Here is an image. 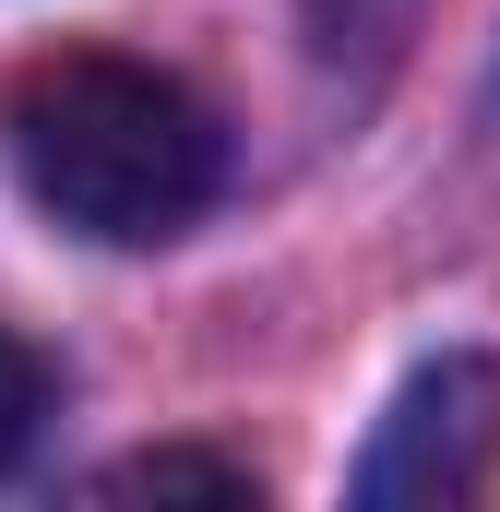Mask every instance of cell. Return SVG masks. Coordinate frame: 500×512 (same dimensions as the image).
<instances>
[{
  "label": "cell",
  "instance_id": "6da1fadb",
  "mask_svg": "<svg viewBox=\"0 0 500 512\" xmlns=\"http://www.w3.org/2000/svg\"><path fill=\"white\" fill-rule=\"evenodd\" d=\"M0 143H12V179L36 191V215H60L96 251H155V239L203 227L227 191V120L131 48L24 60L0 84Z\"/></svg>",
  "mask_w": 500,
  "mask_h": 512
},
{
  "label": "cell",
  "instance_id": "7a4b0ae2",
  "mask_svg": "<svg viewBox=\"0 0 500 512\" xmlns=\"http://www.w3.org/2000/svg\"><path fill=\"white\" fill-rule=\"evenodd\" d=\"M489 477H500V358L453 346L381 405L346 489L370 512H465V501H489Z\"/></svg>",
  "mask_w": 500,
  "mask_h": 512
},
{
  "label": "cell",
  "instance_id": "3957f363",
  "mask_svg": "<svg viewBox=\"0 0 500 512\" xmlns=\"http://www.w3.org/2000/svg\"><path fill=\"white\" fill-rule=\"evenodd\" d=\"M298 12H310V60H322L346 96H381L429 0H298Z\"/></svg>",
  "mask_w": 500,
  "mask_h": 512
},
{
  "label": "cell",
  "instance_id": "277c9868",
  "mask_svg": "<svg viewBox=\"0 0 500 512\" xmlns=\"http://www.w3.org/2000/svg\"><path fill=\"white\" fill-rule=\"evenodd\" d=\"M96 501H262V489L227 453H131V465L96 477Z\"/></svg>",
  "mask_w": 500,
  "mask_h": 512
},
{
  "label": "cell",
  "instance_id": "5b68a950",
  "mask_svg": "<svg viewBox=\"0 0 500 512\" xmlns=\"http://www.w3.org/2000/svg\"><path fill=\"white\" fill-rule=\"evenodd\" d=\"M48 417H60V370H48V358H36V346L0 322V477H12V465L48 441Z\"/></svg>",
  "mask_w": 500,
  "mask_h": 512
}]
</instances>
